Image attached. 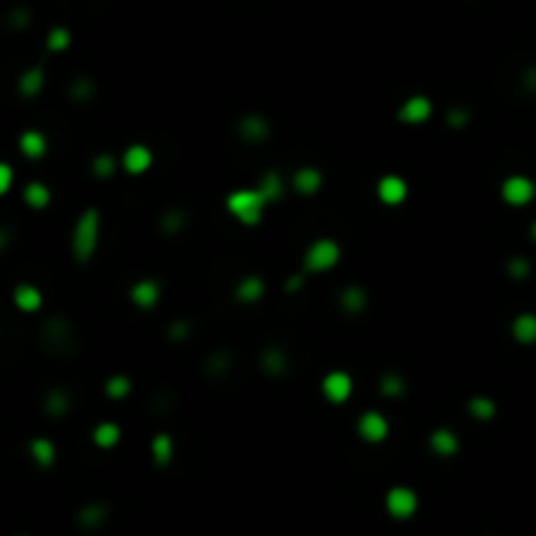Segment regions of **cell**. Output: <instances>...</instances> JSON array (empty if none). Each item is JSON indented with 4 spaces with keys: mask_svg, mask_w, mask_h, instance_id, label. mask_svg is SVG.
<instances>
[{
    "mask_svg": "<svg viewBox=\"0 0 536 536\" xmlns=\"http://www.w3.org/2000/svg\"><path fill=\"white\" fill-rule=\"evenodd\" d=\"M100 233H102V215L97 207H87L79 215L71 233V254L79 264H90L92 257L97 254Z\"/></svg>",
    "mask_w": 536,
    "mask_h": 536,
    "instance_id": "obj_1",
    "label": "cell"
},
{
    "mask_svg": "<svg viewBox=\"0 0 536 536\" xmlns=\"http://www.w3.org/2000/svg\"><path fill=\"white\" fill-rule=\"evenodd\" d=\"M269 202L267 196L262 194L259 186H246V188H236L225 196V210L233 215V218L241 223V225H259L264 220V212H267Z\"/></svg>",
    "mask_w": 536,
    "mask_h": 536,
    "instance_id": "obj_2",
    "label": "cell"
},
{
    "mask_svg": "<svg viewBox=\"0 0 536 536\" xmlns=\"http://www.w3.org/2000/svg\"><path fill=\"white\" fill-rule=\"evenodd\" d=\"M341 259H343L341 244L330 236H319L304 252V269L309 275H327V272H333L341 264Z\"/></svg>",
    "mask_w": 536,
    "mask_h": 536,
    "instance_id": "obj_3",
    "label": "cell"
},
{
    "mask_svg": "<svg viewBox=\"0 0 536 536\" xmlns=\"http://www.w3.org/2000/svg\"><path fill=\"white\" fill-rule=\"evenodd\" d=\"M419 495L416 489L406 487V484H398V487H390L387 495H385V513L390 515L392 520H411L419 513Z\"/></svg>",
    "mask_w": 536,
    "mask_h": 536,
    "instance_id": "obj_4",
    "label": "cell"
},
{
    "mask_svg": "<svg viewBox=\"0 0 536 536\" xmlns=\"http://www.w3.org/2000/svg\"><path fill=\"white\" fill-rule=\"evenodd\" d=\"M353 377H350L348 372H343V369H333V372H327L325 377H322V382H319V392H322V398L330 403V406H343V403H348L350 395H353Z\"/></svg>",
    "mask_w": 536,
    "mask_h": 536,
    "instance_id": "obj_5",
    "label": "cell"
},
{
    "mask_svg": "<svg viewBox=\"0 0 536 536\" xmlns=\"http://www.w3.org/2000/svg\"><path fill=\"white\" fill-rule=\"evenodd\" d=\"M500 196L508 207H528L536 199V183L534 178H528L523 173H513L503 181L500 186Z\"/></svg>",
    "mask_w": 536,
    "mask_h": 536,
    "instance_id": "obj_6",
    "label": "cell"
},
{
    "mask_svg": "<svg viewBox=\"0 0 536 536\" xmlns=\"http://www.w3.org/2000/svg\"><path fill=\"white\" fill-rule=\"evenodd\" d=\"M432 115H434V102H432V97H427V95H411V97H406L398 105L395 118H398L403 126H424V123L432 121Z\"/></svg>",
    "mask_w": 536,
    "mask_h": 536,
    "instance_id": "obj_7",
    "label": "cell"
},
{
    "mask_svg": "<svg viewBox=\"0 0 536 536\" xmlns=\"http://www.w3.org/2000/svg\"><path fill=\"white\" fill-rule=\"evenodd\" d=\"M374 194L380 199L385 207H400L406 202L411 188H408V181L398 173H385L377 178V186H374Z\"/></svg>",
    "mask_w": 536,
    "mask_h": 536,
    "instance_id": "obj_8",
    "label": "cell"
},
{
    "mask_svg": "<svg viewBox=\"0 0 536 536\" xmlns=\"http://www.w3.org/2000/svg\"><path fill=\"white\" fill-rule=\"evenodd\" d=\"M356 434L364 439L366 445H380V442L390 437V422H387V416L374 411V408L364 411L356 422Z\"/></svg>",
    "mask_w": 536,
    "mask_h": 536,
    "instance_id": "obj_9",
    "label": "cell"
},
{
    "mask_svg": "<svg viewBox=\"0 0 536 536\" xmlns=\"http://www.w3.org/2000/svg\"><path fill=\"white\" fill-rule=\"evenodd\" d=\"M163 299V285L157 283L155 277H141L136 283H131L129 288V301L141 311H152Z\"/></svg>",
    "mask_w": 536,
    "mask_h": 536,
    "instance_id": "obj_10",
    "label": "cell"
},
{
    "mask_svg": "<svg viewBox=\"0 0 536 536\" xmlns=\"http://www.w3.org/2000/svg\"><path fill=\"white\" fill-rule=\"evenodd\" d=\"M152 163H155V155H152V149L146 144H129L121 155V168L129 176H134V178L144 176L152 168Z\"/></svg>",
    "mask_w": 536,
    "mask_h": 536,
    "instance_id": "obj_11",
    "label": "cell"
},
{
    "mask_svg": "<svg viewBox=\"0 0 536 536\" xmlns=\"http://www.w3.org/2000/svg\"><path fill=\"white\" fill-rule=\"evenodd\" d=\"M264 296H267V283H264V277L259 275H244L233 285V299H236L238 304H244V306L259 304Z\"/></svg>",
    "mask_w": 536,
    "mask_h": 536,
    "instance_id": "obj_12",
    "label": "cell"
},
{
    "mask_svg": "<svg viewBox=\"0 0 536 536\" xmlns=\"http://www.w3.org/2000/svg\"><path fill=\"white\" fill-rule=\"evenodd\" d=\"M269 131H272V126L262 113H249L238 121V136L249 144H264L269 139Z\"/></svg>",
    "mask_w": 536,
    "mask_h": 536,
    "instance_id": "obj_13",
    "label": "cell"
},
{
    "mask_svg": "<svg viewBox=\"0 0 536 536\" xmlns=\"http://www.w3.org/2000/svg\"><path fill=\"white\" fill-rule=\"evenodd\" d=\"M325 186V176L322 171H317L314 165H304L291 176V188L299 196H314L319 194V188Z\"/></svg>",
    "mask_w": 536,
    "mask_h": 536,
    "instance_id": "obj_14",
    "label": "cell"
},
{
    "mask_svg": "<svg viewBox=\"0 0 536 536\" xmlns=\"http://www.w3.org/2000/svg\"><path fill=\"white\" fill-rule=\"evenodd\" d=\"M11 299H14V306L21 314H37L42 309V304H45V296L34 283H18L14 288V293H11Z\"/></svg>",
    "mask_w": 536,
    "mask_h": 536,
    "instance_id": "obj_15",
    "label": "cell"
},
{
    "mask_svg": "<svg viewBox=\"0 0 536 536\" xmlns=\"http://www.w3.org/2000/svg\"><path fill=\"white\" fill-rule=\"evenodd\" d=\"M429 450L437 458H455L461 453V437L450 427H439L429 434Z\"/></svg>",
    "mask_w": 536,
    "mask_h": 536,
    "instance_id": "obj_16",
    "label": "cell"
},
{
    "mask_svg": "<svg viewBox=\"0 0 536 536\" xmlns=\"http://www.w3.org/2000/svg\"><path fill=\"white\" fill-rule=\"evenodd\" d=\"M338 304H341L343 314H350V317L364 314L366 306H369V291L364 285H345L338 296Z\"/></svg>",
    "mask_w": 536,
    "mask_h": 536,
    "instance_id": "obj_17",
    "label": "cell"
},
{
    "mask_svg": "<svg viewBox=\"0 0 536 536\" xmlns=\"http://www.w3.org/2000/svg\"><path fill=\"white\" fill-rule=\"evenodd\" d=\"M149 458H152L155 468H168V466L173 463V458H176V442H173V437L168 432H157L155 437L149 439Z\"/></svg>",
    "mask_w": 536,
    "mask_h": 536,
    "instance_id": "obj_18",
    "label": "cell"
},
{
    "mask_svg": "<svg viewBox=\"0 0 536 536\" xmlns=\"http://www.w3.org/2000/svg\"><path fill=\"white\" fill-rule=\"evenodd\" d=\"M18 152L26 160H42L48 155V136L37 129H26L18 134Z\"/></svg>",
    "mask_w": 536,
    "mask_h": 536,
    "instance_id": "obj_19",
    "label": "cell"
},
{
    "mask_svg": "<svg viewBox=\"0 0 536 536\" xmlns=\"http://www.w3.org/2000/svg\"><path fill=\"white\" fill-rule=\"evenodd\" d=\"M29 458L34 461V466L37 468H42V471H48V468H53L58 461V447L55 442L50 437H34L32 442H29Z\"/></svg>",
    "mask_w": 536,
    "mask_h": 536,
    "instance_id": "obj_20",
    "label": "cell"
},
{
    "mask_svg": "<svg viewBox=\"0 0 536 536\" xmlns=\"http://www.w3.org/2000/svg\"><path fill=\"white\" fill-rule=\"evenodd\" d=\"M510 335L518 345H534L536 343V314L534 311H520L510 322Z\"/></svg>",
    "mask_w": 536,
    "mask_h": 536,
    "instance_id": "obj_21",
    "label": "cell"
},
{
    "mask_svg": "<svg viewBox=\"0 0 536 536\" xmlns=\"http://www.w3.org/2000/svg\"><path fill=\"white\" fill-rule=\"evenodd\" d=\"M16 90L18 95L26 100L37 97V95L45 90V68H42V65H32V68L21 71V76H18V82H16Z\"/></svg>",
    "mask_w": 536,
    "mask_h": 536,
    "instance_id": "obj_22",
    "label": "cell"
},
{
    "mask_svg": "<svg viewBox=\"0 0 536 536\" xmlns=\"http://www.w3.org/2000/svg\"><path fill=\"white\" fill-rule=\"evenodd\" d=\"M259 369L272 380H280L288 374V353L283 348H264L259 356Z\"/></svg>",
    "mask_w": 536,
    "mask_h": 536,
    "instance_id": "obj_23",
    "label": "cell"
},
{
    "mask_svg": "<svg viewBox=\"0 0 536 536\" xmlns=\"http://www.w3.org/2000/svg\"><path fill=\"white\" fill-rule=\"evenodd\" d=\"M123 439V429L115 422H100L95 429H92V442L100 447V450H113V447L121 445Z\"/></svg>",
    "mask_w": 536,
    "mask_h": 536,
    "instance_id": "obj_24",
    "label": "cell"
},
{
    "mask_svg": "<svg viewBox=\"0 0 536 536\" xmlns=\"http://www.w3.org/2000/svg\"><path fill=\"white\" fill-rule=\"evenodd\" d=\"M21 199H24V204L29 210H45L53 202V191L42 181H29L24 186V191H21Z\"/></svg>",
    "mask_w": 536,
    "mask_h": 536,
    "instance_id": "obj_25",
    "label": "cell"
},
{
    "mask_svg": "<svg viewBox=\"0 0 536 536\" xmlns=\"http://www.w3.org/2000/svg\"><path fill=\"white\" fill-rule=\"evenodd\" d=\"M466 414L471 416L473 422L479 424H487L492 422L497 416V403L489 395H473V398H468V403H466Z\"/></svg>",
    "mask_w": 536,
    "mask_h": 536,
    "instance_id": "obj_26",
    "label": "cell"
},
{
    "mask_svg": "<svg viewBox=\"0 0 536 536\" xmlns=\"http://www.w3.org/2000/svg\"><path fill=\"white\" fill-rule=\"evenodd\" d=\"M257 186L262 188V194L267 196V202L269 204H277L280 199L285 196V181H283V176L277 171H267V173H262V178H259V183Z\"/></svg>",
    "mask_w": 536,
    "mask_h": 536,
    "instance_id": "obj_27",
    "label": "cell"
},
{
    "mask_svg": "<svg viewBox=\"0 0 536 536\" xmlns=\"http://www.w3.org/2000/svg\"><path fill=\"white\" fill-rule=\"evenodd\" d=\"M107 520V505L105 503H87L79 510V526L92 531V528H100Z\"/></svg>",
    "mask_w": 536,
    "mask_h": 536,
    "instance_id": "obj_28",
    "label": "cell"
},
{
    "mask_svg": "<svg viewBox=\"0 0 536 536\" xmlns=\"http://www.w3.org/2000/svg\"><path fill=\"white\" fill-rule=\"evenodd\" d=\"M406 380L400 377L398 372H387L380 377V395L382 398H390V400H398L406 395Z\"/></svg>",
    "mask_w": 536,
    "mask_h": 536,
    "instance_id": "obj_29",
    "label": "cell"
},
{
    "mask_svg": "<svg viewBox=\"0 0 536 536\" xmlns=\"http://www.w3.org/2000/svg\"><path fill=\"white\" fill-rule=\"evenodd\" d=\"M131 380L126 377V374H110L105 380V385H102V392H105V398L110 400H126L131 395Z\"/></svg>",
    "mask_w": 536,
    "mask_h": 536,
    "instance_id": "obj_30",
    "label": "cell"
},
{
    "mask_svg": "<svg viewBox=\"0 0 536 536\" xmlns=\"http://www.w3.org/2000/svg\"><path fill=\"white\" fill-rule=\"evenodd\" d=\"M68 411H71V398H68V392L50 390L48 398H45V414H48L50 419H63Z\"/></svg>",
    "mask_w": 536,
    "mask_h": 536,
    "instance_id": "obj_31",
    "label": "cell"
},
{
    "mask_svg": "<svg viewBox=\"0 0 536 536\" xmlns=\"http://www.w3.org/2000/svg\"><path fill=\"white\" fill-rule=\"evenodd\" d=\"M73 42V34L68 26H53L48 34H45V48L50 50V53H65V50L71 48Z\"/></svg>",
    "mask_w": 536,
    "mask_h": 536,
    "instance_id": "obj_32",
    "label": "cell"
},
{
    "mask_svg": "<svg viewBox=\"0 0 536 536\" xmlns=\"http://www.w3.org/2000/svg\"><path fill=\"white\" fill-rule=\"evenodd\" d=\"M118 168H121V160H115L113 155H97L95 160H92V173L97 176V178L107 181V178H113L115 173H118Z\"/></svg>",
    "mask_w": 536,
    "mask_h": 536,
    "instance_id": "obj_33",
    "label": "cell"
},
{
    "mask_svg": "<svg viewBox=\"0 0 536 536\" xmlns=\"http://www.w3.org/2000/svg\"><path fill=\"white\" fill-rule=\"evenodd\" d=\"M183 227H186V215L181 210H168L163 215V220H160V230L168 233V236H176Z\"/></svg>",
    "mask_w": 536,
    "mask_h": 536,
    "instance_id": "obj_34",
    "label": "cell"
},
{
    "mask_svg": "<svg viewBox=\"0 0 536 536\" xmlns=\"http://www.w3.org/2000/svg\"><path fill=\"white\" fill-rule=\"evenodd\" d=\"M468 121H471V115H468L466 107H450L445 113L447 129H463V126H468Z\"/></svg>",
    "mask_w": 536,
    "mask_h": 536,
    "instance_id": "obj_35",
    "label": "cell"
},
{
    "mask_svg": "<svg viewBox=\"0 0 536 536\" xmlns=\"http://www.w3.org/2000/svg\"><path fill=\"white\" fill-rule=\"evenodd\" d=\"M505 272H508L513 280H523V277H528V272H531V264H528V259H523V257H513V259L505 264Z\"/></svg>",
    "mask_w": 536,
    "mask_h": 536,
    "instance_id": "obj_36",
    "label": "cell"
},
{
    "mask_svg": "<svg viewBox=\"0 0 536 536\" xmlns=\"http://www.w3.org/2000/svg\"><path fill=\"white\" fill-rule=\"evenodd\" d=\"M14 181H16V171L11 163H0V194L6 196L14 188Z\"/></svg>",
    "mask_w": 536,
    "mask_h": 536,
    "instance_id": "obj_37",
    "label": "cell"
},
{
    "mask_svg": "<svg viewBox=\"0 0 536 536\" xmlns=\"http://www.w3.org/2000/svg\"><path fill=\"white\" fill-rule=\"evenodd\" d=\"M230 369V358L225 353H218L215 358H210V374L212 377H223Z\"/></svg>",
    "mask_w": 536,
    "mask_h": 536,
    "instance_id": "obj_38",
    "label": "cell"
},
{
    "mask_svg": "<svg viewBox=\"0 0 536 536\" xmlns=\"http://www.w3.org/2000/svg\"><path fill=\"white\" fill-rule=\"evenodd\" d=\"M71 97L79 100V102H82V100H90L92 97V82H84V79H79V82L71 87Z\"/></svg>",
    "mask_w": 536,
    "mask_h": 536,
    "instance_id": "obj_39",
    "label": "cell"
},
{
    "mask_svg": "<svg viewBox=\"0 0 536 536\" xmlns=\"http://www.w3.org/2000/svg\"><path fill=\"white\" fill-rule=\"evenodd\" d=\"M306 269H301V272H296V275H291L288 280H285V291L288 293H299L301 288H304V283H306Z\"/></svg>",
    "mask_w": 536,
    "mask_h": 536,
    "instance_id": "obj_40",
    "label": "cell"
},
{
    "mask_svg": "<svg viewBox=\"0 0 536 536\" xmlns=\"http://www.w3.org/2000/svg\"><path fill=\"white\" fill-rule=\"evenodd\" d=\"M165 335H168L171 341H183L188 335V322H173V325L165 330Z\"/></svg>",
    "mask_w": 536,
    "mask_h": 536,
    "instance_id": "obj_41",
    "label": "cell"
},
{
    "mask_svg": "<svg viewBox=\"0 0 536 536\" xmlns=\"http://www.w3.org/2000/svg\"><path fill=\"white\" fill-rule=\"evenodd\" d=\"M520 84L526 87L528 92H536V65H531L526 73H523V79H520Z\"/></svg>",
    "mask_w": 536,
    "mask_h": 536,
    "instance_id": "obj_42",
    "label": "cell"
},
{
    "mask_svg": "<svg viewBox=\"0 0 536 536\" xmlns=\"http://www.w3.org/2000/svg\"><path fill=\"white\" fill-rule=\"evenodd\" d=\"M528 236H531V238H534V241H536V220H534V223H531V227H528Z\"/></svg>",
    "mask_w": 536,
    "mask_h": 536,
    "instance_id": "obj_43",
    "label": "cell"
}]
</instances>
